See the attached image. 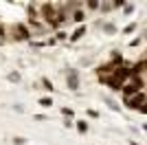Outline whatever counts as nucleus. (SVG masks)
I'll use <instances>...</instances> for the list:
<instances>
[{
    "mask_svg": "<svg viewBox=\"0 0 147 145\" xmlns=\"http://www.w3.org/2000/svg\"><path fill=\"white\" fill-rule=\"evenodd\" d=\"M123 103H125L129 110H138V112L145 115V90H141L138 95L129 97V99H123Z\"/></svg>",
    "mask_w": 147,
    "mask_h": 145,
    "instance_id": "f257e3e1",
    "label": "nucleus"
},
{
    "mask_svg": "<svg viewBox=\"0 0 147 145\" xmlns=\"http://www.w3.org/2000/svg\"><path fill=\"white\" fill-rule=\"evenodd\" d=\"M13 37L20 40V42H29V40H31L29 26H26L24 22H16V24H13Z\"/></svg>",
    "mask_w": 147,
    "mask_h": 145,
    "instance_id": "f03ea898",
    "label": "nucleus"
},
{
    "mask_svg": "<svg viewBox=\"0 0 147 145\" xmlns=\"http://www.w3.org/2000/svg\"><path fill=\"white\" fill-rule=\"evenodd\" d=\"M66 86H68V90H79V86H81V77H79V70H75V68H70V70L66 72Z\"/></svg>",
    "mask_w": 147,
    "mask_h": 145,
    "instance_id": "7ed1b4c3",
    "label": "nucleus"
},
{
    "mask_svg": "<svg viewBox=\"0 0 147 145\" xmlns=\"http://www.w3.org/2000/svg\"><path fill=\"white\" fill-rule=\"evenodd\" d=\"M129 70H132V75H134V77H143V75H145V57H141V60L136 62Z\"/></svg>",
    "mask_w": 147,
    "mask_h": 145,
    "instance_id": "20e7f679",
    "label": "nucleus"
},
{
    "mask_svg": "<svg viewBox=\"0 0 147 145\" xmlns=\"http://www.w3.org/2000/svg\"><path fill=\"white\" fill-rule=\"evenodd\" d=\"M86 31H88V26H86V24H79V26L75 29V33L70 35V42H79L81 37L86 35Z\"/></svg>",
    "mask_w": 147,
    "mask_h": 145,
    "instance_id": "39448f33",
    "label": "nucleus"
},
{
    "mask_svg": "<svg viewBox=\"0 0 147 145\" xmlns=\"http://www.w3.org/2000/svg\"><path fill=\"white\" fill-rule=\"evenodd\" d=\"M68 18H73V22H77V24H84V20H86V11H84V9H75L73 13H68Z\"/></svg>",
    "mask_w": 147,
    "mask_h": 145,
    "instance_id": "423d86ee",
    "label": "nucleus"
},
{
    "mask_svg": "<svg viewBox=\"0 0 147 145\" xmlns=\"http://www.w3.org/2000/svg\"><path fill=\"white\" fill-rule=\"evenodd\" d=\"M112 68H119V66H123V55L119 53V51H112V57H110V62H108Z\"/></svg>",
    "mask_w": 147,
    "mask_h": 145,
    "instance_id": "0eeeda50",
    "label": "nucleus"
},
{
    "mask_svg": "<svg viewBox=\"0 0 147 145\" xmlns=\"http://www.w3.org/2000/svg\"><path fill=\"white\" fill-rule=\"evenodd\" d=\"M101 84H105V86H110L112 90H121V84H119L117 79L112 77V75H108V77H103L101 79Z\"/></svg>",
    "mask_w": 147,
    "mask_h": 145,
    "instance_id": "6e6552de",
    "label": "nucleus"
},
{
    "mask_svg": "<svg viewBox=\"0 0 147 145\" xmlns=\"http://www.w3.org/2000/svg\"><path fill=\"white\" fill-rule=\"evenodd\" d=\"M73 123H75V127H77V132H79V134H86L88 132V121L81 119V121H73Z\"/></svg>",
    "mask_w": 147,
    "mask_h": 145,
    "instance_id": "1a4fd4ad",
    "label": "nucleus"
},
{
    "mask_svg": "<svg viewBox=\"0 0 147 145\" xmlns=\"http://www.w3.org/2000/svg\"><path fill=\"white\" fill-rule=\"evenodd\" d=\"M101 29H103V33H108V35H114V33H117V26H114L112 22H103Z\"/></svg>",
    "mask_w": 147,
    "mask_h": 145,
    "instance_id": "9d476101",
    "label": "nucleus"
},
{
    "mask_svg": "<svg viewBox=\"0 0 147 145\" xmlns=\"http://www.w3.org/2000/svg\"><path fill=\"white\" fill-rule=\"evenodd\" d=\"M40 106H42V108H51V106H53V99H51V97H42V99H40Z\"/></svg>",
    "mask_w": 147,
    "mask_h": 145,
    "instance_id": "9b49d317",
    "label": "nucleus"
},
{
    "mask_svg": "<svg viewBox=\"0 0 147 145\" xmlns=\"http://www.w3.org/2000/svg\"><path fill=\"white\" fill-rule=\"evenodd\" d=\"M103 101L108 103V106H110V108L114 110V112H119V110H121V108H119V106H117V101H114V99H110V97H103Z\"/></svg>",
    "mask_w": 147,
    "mask_h": 145,
    "instance_id": "f8f14e48",
    "label": "nucleus"
},
{
    "mask_svg": "<svg viewBox=\"0 0 147 145\" xmlns=\"http://www.w3.org/2000/svg\"><path fill=\"white\" fill-rule=\"evenodd\" d=\"M42 86H44V90H49V92L55 90V88H53V81H51V79H46V77H42Z\"/></svg>",
    "mask_w": 147,
    "mask_h": 145,
    "instance_id": "ddd939ff",
    "label": "nucleus"
},
{
    "mask_svg": "<svg viewBox=\"0 0 147 145\" xmlns=\"http://www.w3.org/2000/svg\"><path fill=\"white\" fill-rule=\"evenodd\" d=\"M99 9H101L103 13H108V11H112L114 7H112V2H99Z\"/></svg>",
    "mask_w": 147,
    "mask_h": 145,
    "instance_id": "4468645a",
    "label": "nucleus"
},
{
    "mask_svg": "<svg viewBox=\"0 0 147 145\" xmlns=\"http://www.w3.org/2000/svg\"><path fill=\"white\" fill-rule=\"evenodd\" d=\"M136 29H138V24H136V22H132V24H127V26L123 29V33H125V35H129V33H134Z\"/></svg>",
    "mask_w": 147,
    "mask_h": 145,
    "instance_id": "2eb2a0df",
    "label": "nucleus"
},
{
    "mask_svg": "<svg viewBox=\"0 0 147 145\" xmlns=\"http://www.w3.org/2000/svg\"><path fill=\"white\" fill-rule=\"evenodd\" d=\"M86 9H90V11H97V9H99V2H97V0H88V2H86Z\"/></svg>",
    "mask_w": 147,
    "mask_h": 145,
    "instance_id": "dca6fc26",
    "label": "nucleus"
},
{
    "mask_svg": "<svg viewBox=\"0 0 147 145\" xmlns=\"http://www.w3.org/2000/svg\"><path fill=\"white\" fill-rule=\"evenodd\" d=\"M7 79H9V81H16V84H18V81H20V72H9V75H7Z\"/></svg>",
    "mask_w": 147,
    "mask_h": 145,
    "instance_id": "f3484780",
    "label": "nucleus"
},
{
    "mask_svg": "<svg viewBox=\"0 0 147 145\" xmlns=\"http://www.w3.org/2000/svg\"><path fill=\"white\" fill-rule=\"evenodd\" d=\"M24 143H26L24 136H13V145H24Z\"/></svg>",
    "mask_w": 147,
    "mask_h": 145,
    "instance_id": "a211bd4d",
    "label": "nucleus"
},
{
    "mask_svg": "<svg viewBox=\"0 0 147 145\" xmlns=\"http://www.w3.org/2000/svg\"><path fill=\"white\" fill-rule=\"evenodd\" d=\"M61 115H64V117H68V119H70V117H73L75 112H73V108H61Z\"/></svg>",
    "mask_w": 147,
    "mask_h": 145,
    "instance_id": "6ab92c4d",
    "label": "nucleus"
},
{
    "mask_svg": "<svg viewBox=\"0 0 147 145\" xmlns=\"http://www.w3.org/2000/svg\"><path fill=\"white\" fill-rule=\"evenodd\" d=\"M138 44H143V35L134 37V40H132V42H129V46H138Z\"/></svg>",
    "mask_w": 147,
    "mask_h": 145,
    "instance_id": "aec40b11",
    "label": "nucleus"
},
{
    "mask_svg": "<svg viewBox=\"0 0 147 145\" xmlns=\"http://www.w3.org/2000/svg\"><path fill=\"white\" fill-rule=\"evenodd\" d=\"M66 33H64V31H59V33H57V37H55V42H57V40H66Z\"/></svg>",
    "mask_w": 147,
    "mask_h": 145,
    "instance_id": "412c9836",
    "label": "nucleus"
},
{
    "mask_svg": "<svg viewBox=\"0 0 147 145\" xmlns=\"http://www.w3.org/2000/svg\"><path fill=\"white\" fill-rule=\"evenodd\" d=\"M88 117H92V119H97V117H99V112H97V110H88Z\"/></svg>",
    "mask_w": 147,
    "mask_h": 145,
    "instance_id": "4be33fe9",
    "label": "nucleus"
},
{
    "mask_svg": "<svg viewBox=\"0 0 147 145\" xmlns=\"http://www.w3.org/2000/svg\"><path fill=\"white\" fill-rule=\"evenodd\" d=\"M123 9H125V13H132V11H134V5H125Z\"/></svg>",
    "mask_w": 147,
    "mask_h": 145,
    "instance_id": "5701e85b",
    "label": "nucleus"
},
{
    "mask_svg": "<svg viewBox=\"0 0 147 145\" xmlns=\"http://www.w3.org/2000/svg\"><path fill=\"white\" fill-rule=\"evenodd\" d=\"M129 145H138V143H136V141H129Z\"/></svg>",
    "mask_w": 147,
    "mask_h": 145,
    "instance_id": "b1692460",
    "label": "nucleus"
},
{
    "mask_svg": "<svg viewBox=\"0 0 147 145\" xmlns=\"http://www.w3.org/2000/svg\"><path fill=\"white\" fill-rule=\"evenodd\" d=\"M2 44H5V40H2V37H0V46H2Z\"/></svg>",
    "mask_w": 147,
    "mask_h": 145,
    "instance_id": "393cba45",
    "label": "nucleus"
}]
</instances>
